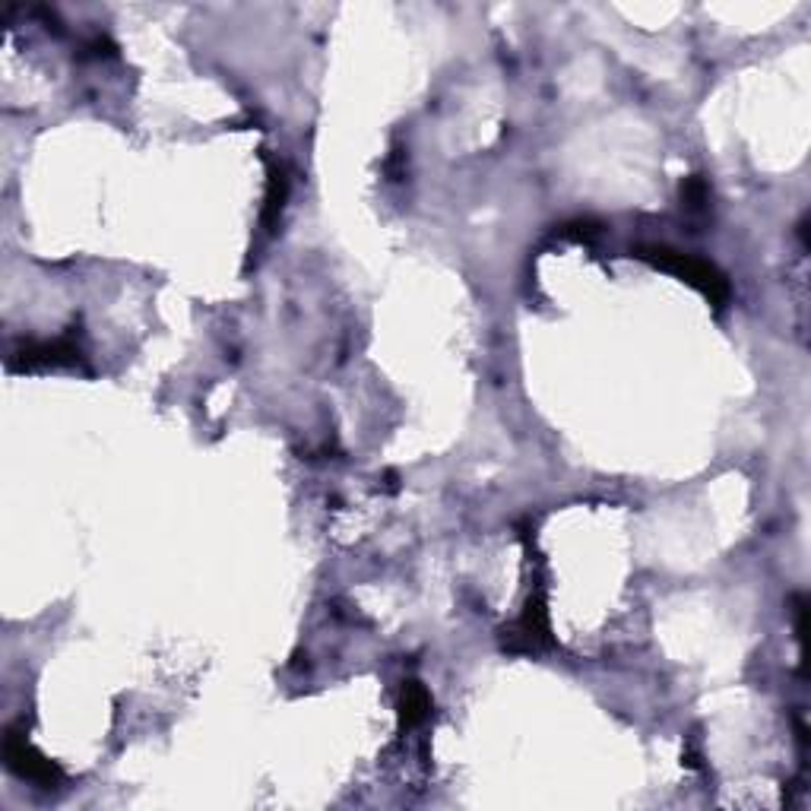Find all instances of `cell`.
Wrapping results in <instances>:
<instances>
[{
    "label": "cell",
    "instance_id": "cell-4",
    "mask_svg": "<svg viewBox=\"0 0 811 811\" xmlns=\"http://www.w3.org/2000/svg\"><path fill=\"white\" fill-rule=\"evenodd\" d=\"M77 362H80V349L70 343V340H55V343L26 345L20 352V359L13 362V368L26 371V368H61L77 365Z\"/></svg>",
    "mask_w": 811,
    "mask_h": 811
},
{
    "label": "cell",
    "instance_id": "cell-1",
    "mask_svg": "<svg viewBox=\"0 0 811 811\" xmlns=\"http://www.w3.org/2000/svg\"><path fill=\"white\" fill-rule=\"evenodd\" d=\"M637 257L653 266H663V270H670L675 276H682L685 283H691L694 289H701L713 304H723L730 299V283H726V276H723L713 264H707V261H697V257H691V254L672 251L666 244L637 247Z\"/></svg>",
    "mask_w": 811,
    "mask_h": 811
},
{
    "label": "cell",
    "instance_id": "cell-2",
    "mask_svg": "<svg viewBox=\"0 0 811 811\" xmlns=\"http://www.w3.org/2000/svg\"><path fill=\"white\" fill-rule=\"evenodd\" d=\"M3 758H7V768L10 771L22 776V780H29V783H36V786L55 790V786L63 783L61 768L32 749L26 742V735H20V732H7V739H3Z\"/></svg>",
    "mask_w": 811,
    "mask_h": 811
},
{
    "label": "cell",
    "instance_id": "cell-6",
    "mask_svg": "<svg viewBox=\"0 0 811 811\" xmlns=\"http://www.w3.org/2000/svg\"><path fill=\"white\" fill-rule=\"evenodd\" d=\"M682 197L688 203V209H701V206L707 203V184L701 182V178H691V182L682 187Z\"/></svg>",
    "mask_w": 811,
    "mask_h": 811
},
{
    "label": "cell",
    "instance_id": "cell-5",
    "mask_svg": "<svg viewBox=\"0 0 811 811\" xmlns=\"http://www.w3.org/2000/svg\"><path fill=\"white\" fill-rule=\"evenodd\" d=\"M400 707H403L406 726H419L431 713V697H428V691L419 682H409L403 688V704Z\"/></svg>",
    "mask_w": 811,
    "mask_h": 811
},
{
    "label": "cell",
    "instance_id": "cell-3",
    "mask_svg": "<svg viewBox=\"0 0 811 811\" xmlns=\"http://www.w3.org/2000/svg\"><path fill=\"white\" fill-rule=\"evenodd\" d=\"M548 644V618H546V603L543 596L529 599L524 618L507 631L505 647L514 653H539Z\"/></svg>",
    "mask_w": 811,
    "mask_h": 811
}]
</instances>
